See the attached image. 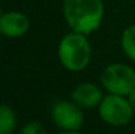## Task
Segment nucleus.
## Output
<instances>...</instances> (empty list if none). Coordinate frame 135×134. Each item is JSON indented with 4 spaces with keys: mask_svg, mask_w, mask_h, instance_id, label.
<instances>
[{
    "mask_svg": "<svg viewBox=\"0 0 135 134\" xmlns=\"http://www.w3.org/2000/svg\"><path fill=\"white\" fill-rule=\"evenodd\" d=\"M21 134H49L40 121H29L21 128Z\"/></svg>",
    "mask_w": 135,
    "mask_h": 134,
    "instance_id": "obj_10",
    "label": "nucleus"
},
{
    "mask_svg": "<svg viewBox=\"0 0 135 134\" xmlns=\"http://www.w3.org/2000/svg\"><path fill=\"white\" fill-rule=\"evenodd\" d=\"M102 89L90 82H83L78 84L71 92V100L83 109H92L100 105L104 99Z\"/></svg>",
    "mask_w": 135,
    "mask_h": 134,
    "instance_id": "obj_7",
    "label": "nucleus"
},
{
    "mask_svg": "<svg viewBox=\"0 0 135 134\" xmlns=\"http://www.w3.org/2000/svg\"><path fill=\"white\" fill-rule=\"evenodd\" d=\"M3 16V12H1V8H0V17Z\"/></svg>",
    "mask_w": 135,
    "mask_h": 134,
    "instance_id": "obj_13",
    "label": "nucleus"
},
{
    "mask_svg": "<svg viewBox=\"0 0 135 134\" xmlns=\"http://www.w3.org/2000/svg\"><path fill=\"white\" fill-rule=\"evenodd\" d=\"M92 58V46L88 36L70 32L63 36L58 45V59L60 64L72 72L87 68Z\"/></svg>",
    "mask_w": 135,
    "mask_h": 134,
    "instance_id": "obj_2",
    "label": "nucleus"
},
{
    "mask_svg": "<svg viewBox=\"0 0 135 134\" xmlns=\"http://www.w3.org/2000/svg\"><path fill=\"white\" fill-rule=\"evenodd\" d=\"M58 134H84V133H81L79 130H62L60 133Z\"/></svg>",
    "mask_w": 135,
    "mask_h": 134,
    "instance_id": "obj_12",
    "label": "nucleus"
},
{
    "mask_svg": "<svg viewBox=\"0 0 135 134\" xmlns=\"http://www.w3.org/2000/svg\"><path fill=\"white\" fill-rule=\"evenodd\" d=\"M100 82L108 93L129 96L135 89V70L126 63H110L102 70Z\"/></svg>",
    "mask_w": 135,
    "mask_h": 134,
    "instance_id": "obj_3",
    "label": "nucleus"
},
{
    "mask_svg": "<svg viewBox=\"0 0 135 134\" xmlns=\"http://www.w3.org/2000/svg\"><path fill=\"white\" fill-rule=\"evenodd\" d=\"M62 12L72 32L89 36L101 26L105 7L102 0H63Z\"/></svg>",
    "mask_w": 135,
    "mask_h": 134,
    "instance_id": "obj_1",
    "label": "nucleus"
},
{
    "mask_svg": "<svg viewBox=\"0 0 135 134\" xmlns=\"http://www.w3.org/2000/svg\"><path fill=\"white\" fill-rule=\"evenodd\" d=\"M127 99H129V101H130V104H131V107H133V109L135 112V89L127 96Z\"/></svg>",
    "mask_w": 135,
    "mask_h": 134,
    "instance_id": "obj_11",
    "label": "nucleus"
},
{
    "mask_svg": "<svg viewBox=\"0 0 135 134\" xmlns=\"http://www.w3.org/2000/svg\"><path fill=\"white\" fill-rule=\"evenodd\" d=\"M0 40H1V33H0Z\"/></svg>",
    "mask_w": 135,
    "mask_h": 134,
    "instance_id": "obj_14",
    "label": "nucleus"
},
{
    "mask_svg": "<svg viewBox=\"0 0 135 134\" xmlns=\"http://www.w3.org/2000/svg\"><path fill=\"white\" fill-rule=\"evenodd\" d=\"M17 126V117L12 107L0 104V134H12Z\"/></svg>",
    "mask_w": 135,
    "mask_h": 134,
    "instance_id": "obj_8",
    "label": "nucleus"
},
{
    "mask_svg": "<svg viewBox=\"0 0 135 134\" xmlns=\"http://www.w3.org/2000/svg\"><path fill=\"white\" fill-rule=\"evenodd\" d=\"M98 114L101 120L112 126H125L134 117V109L127 96L108 93L100 103Z\"/></svg>",
    "mask_w": 135,
    "mask_h": 134,
    "instance_id": "obj_4",
    "label": "nucleus"
},
{
    "mask_svg": "<svg viewBox=\"0 0 135 134\" xmlns=\"http://www.w3.org/2000/svg\"><path fill=\"white\" fill-rule=\"evenodd\" d=\"M51 120L60 130H80L84 124V112L72 100H60L51 109Z\"/></svg>",
    "mask_w": 135,
    "mask_h": 134,
    "instance_id": "obj_5",
    "label": "nucleus"
},
{
    "mask_svg": "<svg viewBox=\"0 0 135 134\" xmlns=\"http://www.w3.org/2000/svg\"><path fill=\"white\" fill-rule=\"evenodd\" d=\"M121 47L125 55L135 62V24L127 26L121 36Z\"/></svg>",
    "mask_w": 135,
    "mask_h": 134,
    "instance_id": "obj_9",
    "label": "nucleus"
},
{
    "mask_svg": "<svg viewBox=\"0 0 135 134\" xmlns=\"http://www.w3.org/2000/svg\"><path fill=\"white\" fill-rule=\"evenodd\" d=\"M30 20L26 15L18 11L4 12L0 17V33L8 38H18L28 33Z\"/></svg>",
    "mask_w": 135,
    "mask_h": 134,
    "instance_id": "obj_6",
    "label": "nucleus"
}]
</instances>
